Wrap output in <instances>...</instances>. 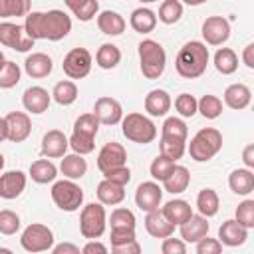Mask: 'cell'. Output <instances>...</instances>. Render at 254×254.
<instances>
[{
	"mask_svg": "<svg viewBox=\"0 0 254 254\" xmlns=\"http://www.w3.org/2000/svg\"><path fill=\"white\" fill-rule=\"evenodd\" d=\"M52 200L60 210L75 212L83 204V189L71 179L56 181L52 185Z\"/></svg>",
	"mask_w": 254,
	"mask_h": 254,
	"instance_id": "cell-6",
	"label": "cell"
},
{
	"mask_svg": "<svg viewBox=\"0 0 254 254\" xmlns=\"http://www.w3.org/2000/svg\"><path fill=\"white\" fill-rule=\"evenodd\" d=\"M67 137L64 131L60 129H50L48 133H44L42 137V155L48 159H60L67 153Z\"/></svg>",
	"mask_w": 254,
	"mask_h": 254,
	"instance_id": "cell-17",
	"label": "cell"
},
{
	"mask_svg": "<svg viewBox=\"0 0 254 254\" xmlns=\"http://www.w3.org/2000/svg\"><path fill=\"white\" fill-rule=\"evenodd\" d=\"M60 171L65 179L77 181L87 173V161L83 159V155H77V153L64 155V159L60 163Z\"/></svg>",
	"mask_w": 254,
	"mask_h": 254,
	"instance_id": "cell-31",
	"label": "cell"
},
{
	"mask_svg": "<svg viewBox=\"0 0 254 254\" xmlns=\"http://www.w3.org/2000/svg\"><path fill=\"white\" fill-rule=\"evenodd\" d=\"M127 163V151L121 143L117 141H109L101 147L99 155H97V169L101 173L115 169V167H123Z\"/></svg>",
	"mask_w": 254,
	"mask_h": 254,
	"instance_id": "cell-13",
	"label": "cell"
},
{
	"mask_svg": "<svg viewBox=\"0 0 254 254\" xmlns=\"http://www.w3.org/2000/svg\"><path fill=\"white\" fill-rule=\"evenodd\" d=\"M22 77V69L16 62L4 60V64L0 65V89H10L14 85H18Z\"/></svg>",
	"mask_w": 254,
	"mask_h": 254,
	"instance_id": "cell-41",
	"label": "cell"
},
{
	"mask_svg": "<svg viewBox=\"0 0 254 254\" xmlns=\"http://www.w3.org/2000/svg\"><path fill=\"white\" fill-rule=\"evenodd\" d=\"M175 109L181 117H192L196 113V97L190 93H181L175 99Z\"/></svg>",
	"mask_w": 254,
	"mask_h": 254,
	"instance_id": "cell-50",
	"label": "cell"
},
{
	"mask_svg": "<svg viewBox=\"0 0 254 254\" xmlns=\"http://www.w3.org/2000/svg\"><path fill=\"white\" fill-rule=\"evenodd\" d=\"M135 214L129 208H115L109 216V224L111 228H135Z\"/></svg>",
	"mask_w": 254,
	"mask_h": 254,
	"instance_id": "cell-47",
	"label": "cell"
},
{
	"mask_svg": "<svg viewBox=\"0 0 254 254\" xmlns=\"http://www.w3.org/2000/svg\"><path fill=\"white\" fill-rule=\"evenodd\" d=\"M20 230V216L14 212V210H0V234H6V236H12Z\"/></svg>",
	"mask_w": 254,
	"mask_h": 254,
	"instance_id": "cell-48",
	"label": "cell"
},
{
	"mask_svg": "<svg viewBox=\"0 0 254 254\" xmlns=\"http://www.w3.org/2000/svg\"><path fill=\"white\" fill-rule=\"evenodd\" d=\"M93 115L99 119V123L103 125H117L123 119V107L115 97L103 95L99 99H95L93 105Z\"/></svg>",
	"mask_w": 254,
	"mask_h": 254,
	"instance_id": "cell-12",
	"label": "cell"
},
{
	"mask_svg": "<svg viewBox=\"0 0 254 254\" xmlns=\"http://www.w3.org/2000/svg\"><path fill=\"white\" fill-rule=\"evenodd\" d=\"M183 4H187V6H200V4H204V2H208V0H181Z\"/></svg>",
	"mask_w": 254,
	"mask_h": 254,
	"instance_id": "cell-61",
	"label": "cell"
},
{
	"mask_svg": "<svg viewBox=\"0 0 254 254\" xmlns=\"http://www.w3.org/2000/svg\"><path fill=\"white\" fill-rule=\"evenodd\" d=\"M196 244V254H218L222 252V244L218 238H208V234L204 238H200Z\"/></svg>",
	"mask_w": 254,
	"mask_h": 254,
	"instance_id": "cell-54",
	"label": "cell"
},
{
	"mask_svg": "<svg viewBox=\"0 0 254 254\" xmlns=\"http://www.w3.org/2000/svg\"><path fill=\"white\" fill-rule=\"evenodd\" d=\"M189 183H190V173H189V169L175 163L173 171H171L169 177L163 181V190H167V192H171V194H181V192L187 190Z\"/></svg>",
	"mask_w": 254,
	"mask_h": 254,
	"instance_id": "cell-27",
	"label": "cell"
},
{
	"mask_svg": "<svg viewBox=\"0 0 254 254\" xmlns=\"http://www.w3.org/2000/svg\"><path fill=\"white\" fill-rule=\"evenodd\" d=\"M99 119L93 115V111L91 113H83V115H79L77 119H75V123H73V133H81V135H89V137H95L97 135V131H99Z\"/></svg>",
	"mask_w": 254,
	"mask_h": 254,
	"instance_id": "cell-44",
	"label": "cell"
},
{
	"mask_svg": "<svg viewBox=\"0 0 254 254\" xmlns=\"http://www.w3.org/2000/svg\"><path fill=\"white\" fill-rule=\"evenodd\" d=\"M145 230L153 238H167L175 232V224L167 220V216L161 212V208L149 210L145 216Z\"/></svg>",
	"mask_w": 254,
	"mask_h": 254,
	"instance_id": "cell-21",
	"label": "cell"
},
{
	"mask_svg": "<svg viewBox=\"0 0 254 254\" xmlns=\"http://www.w3.org/2000/svg\"><path fill=\"white\" fill-rule=\"evenodd\" d=\"M161 212L167 216L169 222H173L175 226H181L185 220H189L192 216V208L187 200L183 198H173L169 202H165V206L161 208Z\"/></svg>",
	"mask_w": 254,
	"mask_h": 254,
	"instance_id": "cell-28",
	"label": "cell"
},
{
	"mask_svg": "<svg viewBox=\"0 0 254 254\" xmlns=\"http://www.w3.org/2000/svg\"><path fill=\"white\" fill-rule=\"evenodd\" d=\"M183 2L181 0H163V4L159 6V14H157V20H161L163 24L171 26V24H177L181 18H183Z\"/></svg>",
	"mask_w": 254,
	"mask_h": 254,
	"instance_id": "cell-38",
	"label": "cell"
},
{
	"mask_svg": "<svg viewBox=\"0 0 254 254\" xmlns=\"http://www.w3.org/2000/svg\"><path fill=\"white\" fill-rule=\"evenodd\" d=\"M8 139V127H6V119L0 117V143Z\"/></svg>",
	"mask_w": 254,
	"mask_h": 254,
	"instance_id": "cell-60",
	"label": "cell"
},
{
	"mask_svg": "<svg viewBox=\"0 0 254 254\" xmlns=\"http://www.w3.org/2000/svg\"><path fill=\"white\" fill-rule=\"evenodd\" d=\"M121 131L129 141L139 145H147L157 137L155 123L143 113H127L121 119Z\"/></svg>",
	"mask_w": 254,
	"mask_h": 254,
	"instance_id": "cell-5",
	"label": "cell"
},
{
	"mask_svg": "<svg viewBox=\"0 0 254 254\" xmlns=\"http://www.w3.org/2000/svg\"><path fill=\"white\" fill-rule=\"evenodd\" d=\"M173 167H175V161H173V159H169V157H165V155H159L157 159H153V163H151V167H149V173H151V177H153L155 181L163 183V181L169 177V173L173 171Z\"/></svg>",
	"mask_w": 254,
	"mask_h": 254,
	"instance_id": "cell-46",
	"label": "cell"
},
{
	"mask_svg": "<svg viewBox=\"0 0 254 254\" xmlns=\"http://www.w3.org/2000/svg\"><path fill=\"white\" fill-rule=\"evenodd\" d=\"M236 222H240L244 228H254V200L246 198L236 206Z\"/></svg>",
	"mask_w": 254,
	"mask_h": 254,
	"instance_id": "cell-49",
	"label": "cell"
},
{
	"mask_svg": "<svg viewBox=\"0 0 254 254\" xmlns=\"http://www.w3.org/2000/svg\"><path fill=\"white\" fill-rule=\"evenodd\" d=\"M111 252H113V254H139V252H141V246H139L137 240H133V242H127V244H123V246L111 248Z\"/></svg>",
	"mask_w": 254,
	"mask_h": 254,
	"instance_id": "cell-56",
	"label": "cell"
},
{
	"mask_svg": "<svg viewBox=\"0 0 254 254\" xmlns=\"http://www.w3.org/2000/svg\"><path fill=\"white\" fill-rule=\"evenodd\" d=\"M141 73L147 79H159L167 67V52L157 40H143L139 44Z\"/></svg>",
	"mask_w": 254,
	"mask_h": 254,
	"instance_id": "cell-3",
	"label": "cell"
},
{
	"mask_svg": "<svg viewBox=\"0 0 254 254\" xmlns=\"http://www.w3.org/2000/svg\"><path fill=\"white\" fill-rule=\"evenodd\" d=\"M248 238V228H244L240 222H236V218H230V220H224L218 228V240L222 246H240L244 244Z\"/></svg>",
	"mask_w": 254,
	"mask_h": 254,
	"instance_id": "cell-19",
	"label": "cell"
},
{
	"mask_svg": "<svg viewBox=\"0 0 254 254\" xmlns=\"http://www.w3.org/2000/svg\"><path fill=\"white\" fill-rule=\"evenodd\" d=\"M161 252L163 254H185L187 252V242L183 238H173V234H171V236L163 238Z\"/></svg>",
	"mask_w": 254,
	"mask_h": 254,
	"instance_id": "cell-53",
	"label": "cell"
},
{
	"mask_svg": "<svg viewBox=\"0 0 254 254\" xmlns=\"http://www.w3.org/2000/svg\"><path fill=\"white\" fill-rule=\"evenodd\" d=\"M20 244L26 252H46L52 250L54 246V232L50 226L40 224V222H32L24 228L22 236H20Z\"/></svg>",
	"mask_w": 254,
	"mask_h": 254,
	"instance_id": "cell-8",
	"label": "cell"
},
{
	"mask_svg": "<svg viewBox=\"0 0 254 254\" xmlns=\"http://www.w3.org/2000/svg\"><path fill=\"white\" fill-rule=\"evenodd\" d=\"M159 149H161V155H165V157H169V159H173L177 163L185 155V151H187V141L175 139V137H163L161 135Z\"/></svg>",
	"mask_w": 254,
	"mask_h": 254,
	"instance_id": "cell-40",
	"label": "cell"
},
{
	"mask_svg": "<svg viewBox=\"0 0 254 254\" xmlns=\"http://www.w3.org/2000/svg\"><path fill=\"white\" fill-rule=\"evenodd\" d=\"M0 44L16 52H28L34 48V40L26 34L24 26L14 22H0Z\"/></svg>",
	"mask_w": 254,
	"mask_h": 254,
	"instance_id": "cell-10",
	"label": "cell"
},
{
	"mask_svg": "<svg viewBox=\"0 0 254 254\" xmlns=\"http://www.w3.org/2000/svg\"><path fill=\"white\" fill-rule=\"evenodd\" d=\"M129 24L137 34H151L155 30V26H157V14L151 8H145V6L135 8L131 12Z\"/></svg>",
	"mask_w": 254,
	"mask_h": 254,
	"instance_id": "cell-29",
	"label": "cell"
},
{
	"mask_svg": "<svg viewBox=\"0 0 254 254\" xmlns=\"http://www.w3.org/2000/svg\"><path fill=\"white\" fill-rule=\"evenodd\" d=\"M111 248L115 246H123L127 242H133L137 240L135 236V228H111Z\"/></svg>",
	"mask_w": 254,
	"mask_h": 254,
	"instance_id": "cell-52",
	"label": "cell"
},
{
	"mask_svg": "<svg viewBox=\"0 0 254 254\" xmlns=\"http://www.w3.org/2000/svg\"><path fill=\"white\" fill-rule=\"evenodd\" d=\"M4 64V54H2V50H0V65Z\"/></svg>",
	"mask_w": 254,
	"mask_h": 254,
	"instance_id": "cell-64",
	"label": "cell"
},
{
	"mask_svg": "<svg viewBox=\"0 0 254 254\" xmlns=\"http://www.w3.org/2000/svg\"><path fill=\"white\" fill-rule=\"evenodd\" d=\"M58 177V167L50 159H38L30 165V179L38 185L54 183Z\"/></svg>",
	"mask_w": 254,
	"mask_h": 254,
	"instance_id": "cell-32",
	"label": "cell"
},
{
	"mask_svg": "<svg viewBox=\"0 0 254 254\" xmlns=\"http://www.w3.org/2000/svg\"><path fill=\"white\" fill-rule=\"evenodd\" d=\"M196 111H200L204 119H216L222 115V101L216 95L206 93L200 99H196Z\"/></svg>",
	"mask_w": 254,
	"mask_h": 254,
	"instance_id": "cell-39",
	"label": "cell"
},
{
	"mask_svg": "<svg viewBox=\"0 0 254 254\" xmlns=\"http://www.w3.org/2000/svg\"><path fill=\"white\" fill-rule=\"evenodd\" d=\"M161 135L163 137H175V139L187 141L189 129H187V123L181 117H167L165 123H163V127H161Z\"/></svg>",
	"mask_w": 254,
	"mask_h": 254,
	"instance_id": "cell-43",
	"label": "cell"
},
{
	"mask_svg": "<svg viewBox=\"0 0 254 254\" xmlns=\"http://www.w3.org/2000/svg\"><path fill=\"white\" fill-rule=\"evenodd\" d=\"M171 105H173L171 95L165 89H151L145 95V111L151 117H163V115H167L169 109H171Z\"/></svg>",
	"mask_w": 254,
	"mask_h": 254,
	"instance_id": "cell-23",
	"label": "cell"
},
{
	"mask_svg": "<svg viewBox=\"0 0 254 254\" xmlns=\"http://www.w3.org/2000/svg\"><path fill=\"white\" fill-rule=\"evenodd\" d=\"M26 175L22 171H8L0 175V198L12 200L18 198L26 189Z\"/></svg>",
	"mask_w": 254,
	"mask_h": 254,
	"instance_id": "cell-18",
	"label": "cell"
},
{
	"mask_svg": "<svg viewBox=\"0 0 254 254\" xmlns=\"http://www.w3.org/2000/svg\"><path fill=\"white\" fill-rule=\"evenodd\" d=\"M208 58L210 54H208L206 44L198 40H190L179 50L177 60H175V69L185 79H196L206 71Z\"/></svg>",
	"mask_w": 254,
	"mask_h": 254,
	"instance_id": "cell-2",
	"label": "cell"
},
{
	"mask_svg": "<svg viewBox=\"0 0 254 254\" xmlns=\"http://www.w3.org/2000/svg\"><path fill=\"white\" fill-rule=\"evenodd\" d=\"M218 206H220V200H218V194L214 189H202L198 194H196V210L198 214L210 218L218 212Z\"/></svg>",
	"mask_w": 254,
	"mask_h": 254,
	"instance_id": "cell-36",
	"label": "cell"
},
{
	"mask_svg": "<svg viewBox=\"0 0 254 254\" xmlns=\"http://www.w3.org/2000/svg\"><path fill=\"white\" fill-rule=\"evenodd\" d=\"M242 62L248 69H254V44H246L244 50H242Z\"/></svg>",
	"mask_w": 254,
	"mask_h": 254,
	"instance_id": "cell-58",
	"label": "cell"
},
{
	"mask_svg": "<svg viewBox=\"0 0 254 254\" xmlns=\"http://www.w3.org/2000/svg\"><path fill=\"white\" fill-rule=\"evenodd\" d=\"M208 218L192 212V216L181 224V238L185 242H198L208 234Z\"/></svg>",
	"mask_w": 254,
	"mask_h": 254,
	"instance_id": "cell-22",
	"label": "cell"
},
{
	"mask_svg": "<svg viewBox=\"0 0 254 254\" xmlns=\"http://www.w3.org/2000/svg\"><path fill=\"white\" fill-rule=\"evenodd\" d=\"M222 149V135L214 127H202L189 143V155L196 163L210 161Z\"/></svg>",
	"mask_w": 254,
	"mask_h": 254,
	"instance_id": "cell-4",
	"label": "cell"
},
{
	"mask_svg": "<svg viewBox=\"0 0 254 254\" xmlns=\"http://www.w3.org/2000/svg\"><path fill=\"white\" fill-rule=\"evenodd\" d=\"M81 252H83V254H107V246L101 244V242H97V238H93V240H89V242L81 248Z\"/></svg>",
	"mask_w": 254,
	"mask_h": 254,
	"instance_id": "cell-55",
	"label": "cell"
},
{
	"mask_svg": "<svg viewBox=\"0 0 254 254\" xmlns=\"http://www.w3.org/2000/svg\"><path fill=\"white\" fill-rule=\"evenodd\" d=\"M103 179L113 181V183H117V185H121V187H127L129 181H131V171H129L127 165H123V167H115V169L105 171V173H103Z\"/></svg>",
	"mask_w": 254,
	"mask_h": 254,
	"instance_id": "cell-51",
	"label": "cell"
},
{
	"mask_svg": "<svg viewBox=\"0 0 254 254\" xmlns=\"http://www.w3.org/2000/svg\"><path fill=\"white\" fill-rule=\"evenodd\" d=\"M228 187L234 194L240 196H248L254 190V173L252 169H234L228 175Z\"/></svg>",
	"mask_w": 254,
	"mask_h": 254,
	"instance_id": "cell-25",
	"label": "cell"
},
{
	"mask_svg": "<svg viewBox=\"0 0 254 254\" xmlns=\"http://www.w3.org/2000/svg\"><path fill=\"white\" fill-rule=\"evenodd\" d=\"M32 0H0V18H26Z\"/></svg>",
	"mask_w": 254,
	"mask_h": 254,
	"instance_id": "cell-42",
	"label": "cell"
},
{
	"mask_svg": "<svg viewBox=\"0 0 254 254\" xmlns=\"http://www.w3.org/2000/svg\"><path fill=\"white\" fill-rule=\"evenodd\" d=\"M242 161L246 165V169H254V145H246L242 151Z\"/></svg>",
	"mask_w": 254,
	"mask_h": 254,
	"instance_id": "cell-59",
	"label": "cell"
},
{
	"mask_svg": "<svg viewBox=\"0 0 254 254\" xmlns=\"http://www.w3.org/2000/svg\"><path fill=\"white\" fill-rule=\"evenodd\" d=\"M26 34L36 40L60 42L71 32V18L64 10H48V12H28L24 22Z\"/></svg>",
	"mask_w": 254,
	"mask_h": 254,
	"instance_id": "cell-1",
	"label": "cell"
},
{
	"mask_svg": "<svg viewBox=\"0 0 254 254\" xmlns=\"http://www.w3.org/2000/svg\"><path fill=\"white\" fill-rule=\"evenodd\" d=\"M214 67L222 75H232L238 69V56L230 48H218L214 54Z\"/></svg>",
	"mask_w": 254,
	"mask_h": 254,
	"instance_id": "cell-34",
	"label": "cell"
},
{
	"mask_svg": "<svg viewBox=\"0 0 254 254\" xmlns=\"http://www.w3.org/2000/svg\"><path fill=\"white\" fill-rule=\"evenodd\" d=\"M67 143H69L73 153L83 155V157L93 153V149H95V137L81 135V133H71V137H67Z\"/></svg>",
	"mask_w": 254,
	"mask_h": 254,
	"instance_id": "cell-45",
	"label": "cell"
},
{
	"mask_svg": "<svg viewBox=\"0 0 254 254\" xmlns=\"http://www.w3.org/2000/svg\"><path fill=\"white\" fill-rule=\"evenodd\" d=\"M163 200V189L159 187V183L155 181H147V183H141L135 190V204L143 210V212H149V210H155L159 208Z\"/></svg>",
	"mask_w": 254,
	"mask_h": 254,
	"instance_id": "cell-15",
	"label": "cell"
},
{
	"mask_svg": "<svg viewBox=\"0 0 254 254\" xmlns=\"http://www.w3.org/2000/svg\"><path fill=\"white\" fill-rule=\"evenodd\" d=\"M52 69H54V62H52V58H50L48 54H44V52H34V54H30V56L26 58V62H24V71H26L30 77H34V79L48 77V75L52 73Z\"/></svg>",
	"mask_w": 254,
	"mask_h": 254,
	"instance_id": "cell-20",
	"label": "cell"
},
{
	"mask_svg": "<svg viewBox=\"0 0 254 254\" xmlns=\"http://www.w3.org/2000/svg\"><path fill=\"white\" fill-rule=\"evenodd\" d=\"M52 97L56 103L60 105H71L77 99V85L71 79H62L54 85L52 89Z\"/></svg>",
	"mask_w": 254,
	"mask_h": 254,
	"instance_id": "cell-37",
	"label": "cell"
},
{
	"mask_svg": "<svg viewBox=\"0 0 254 254\" xmlns=\"http://www.w3.org/2000/svg\"><path fill=\"white\" fill-rule=\"evenodd\" d=\"M2 169H4V155L0 153V171H2Z\"/></svg>",
	"mask_w": 254,
	"mask_h": 254,
	"instance_id": "cell-62",
	"label": "cell"
},
{
	"mask_svg": "<svg viewBox=\"0 0 254 254\" xmlns=\"http://www.w3.org/2000/svg\"><path fill=\"white\" fill-rule=\"evenodd\" d=\"M105 226H107V214H105V206L101 202H89L81 208L79 232L83 238H87V240L99 238L105 232Z\"/></svg>",
	"mask_w": 254,
	"mask_h": 254,
	"instance_id": "cell-7",
	"label": "cell"
},
{
	"mask_svg": "<svg viewBox=\"0 0 254 254\" xmlns=\"http://www.w3.org/2000/svg\"><path fill=\"white\" fill-rule=\"evenodd\" d=\"M97 198L101 204H107V206H115L119 202H123L125 198V187L113 183V181H107L103 179L99 185H97V190H95Z\"/></svg>",
	"mask_w": 254,
	"mask_h": 254,
	"instance_id": "cell-30",
	"label": "cell"
},
{
	"mask_svg": "<svg viewBox=\"0 0 254 254\" xmlns=\"http://www.w3.org/2000/svg\"><path fill=\"white\" fill-rule=\"evenodd\" d=\"M125 18L115 10H103L97 14V28L105 36H119L125 32Z\"/></svg>",
	"mask_w": 254,
	"mask_h": 254,
	"instance_id": "cell-24",
	"label": "cell"
},
{
	"mask_svg": "<svg viewBox=\"0 0 254 254\" xmlns=\"http://www.w3.org/2000/svg\"><path fill=\"white\" fill-rule=\"evenodd\" d=\"M6 127H8V141L12 143H22L30 137L32 133V121L30 115L24 111H10L6 117Z\"/></svg>",
	"mask_w": 254,
	"mask_h": 254,
	"instance_id": "cell-14",
	"label": "cell"
},
{
	"mask_svg": "<svg viewBox=\"0 0 254 254\" xmlns=\"http://www.w3.org/2000/svg\"><path fill=\"white\" fill-rule=\"evenodd\" d=\"M141 4H151V2H159V0H139Z\"/></svg>",
	"mask_w": 254,
	"mask_h": 254,
	"instance_id": "cell-63",
	"label": "cell"
},
{
	"mask_svg": "<svg viewBox=\"0 0 254 254\" xmlns=\"http://www.w3.org/2000/svg\"><path fill=\"white\" fill-rule=\"evenodd\" d=\"M121 62V50L115 46V44H101L97 54H95V64L101 67V69H113L117 67Z\"/></svg>",
	"mask_w": 254,
	"mask_h": 254,
	"instance_id": "cell-35",
	"label": "cell"
},
{
	"mask_svg": "<svg viewBox=\"0 0 254 254\" xmlns=\"http://www.w3.org/2000/svg\"><path fill=\"white\" fill-rule=\"evenodd\" d=\"M91 65H93V58H91L89 50H85V48H71L65 54L64 64H62L64 73L69 79H83L85 75H89Z\"/></svg>",
	"mask_w": 254,
	"mask_h": 254,
	"instance_id": "cell-9",
	"label": "cell"
},
{
	"mask_svg": "<svg viewBox=\"0 0 254 254\" xmlns=\"http://www.w3.org/2000/svg\"><path fill=\"white\" fill-rule=\"evenodd\" d=\"M252 101V91L244 83H232L224 89V103L230 109H246Z\"/></svg>",
	"mask_w": 254,
	"mask_h": 254,
	"instance_id": "cell-26",
	"label": "cell"
},
{
	"mask_svg": "<svg viewBox=\"0 0 254 254\" xmlns=\"http://www.w3.org/2000/svg\"><path fill=\"white\" fill-rule=\"evenodd\" d=\"M64 2L71 10V14L81 22L93 20L99 12V2L97 0H64Z\"/></svg>",
	"mask_w": 254,
	"mask_h": 254,
	"instance_id": "cell-33",
	"label": "cell"
},
{
	"mask_svg": "<svg viewBox=\"0 0 254 254\" xmlns=\"http://www.w3.org/2000/svg\"><path fill=\"white\" fill-rule=\"evenodd\" d=\"M50 101H52V93H48V89H44L42 85H30L22 95V105L26 107V111L34 115L48 111Z\"/></svg>",
	"mask_w": 254,
	"mask_h": 254,
	"instance_id": "cell-16",
	"label": "cell"
},
{
	"mask_svg": "<svg viewBox=\"0 0 254 254\" xmlns=\"http://www.w3.org/2000/svg\"><path fill=\"white\" fill-rule=\"evenodd\" d=\"M54 254H79V246L71 244V242H62L58 246H52Z\"/></svg>",
	"mask_w": 254,
	"mask_h": 254,
	"instance_id": "cell-57",
	"label": "cell"
},
{
	"mask_svg": "<svg viewBox=\"0 0 254 254\" xmlns=\"http://www.w3.org/2000/svg\"><path fill=\"white\" fill-rule=\"evenodd\" d=\"M200 32L208 46H222L230 38V22L222 16H208L202 22Z\"/></svg>",
	"mask_w": 254,
	"mask_h": 254,
	"instance_id": "cell-11",
	"label": "cell"
}]
</instances>
